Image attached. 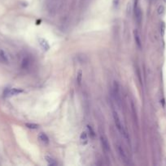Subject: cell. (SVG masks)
Here are the masks:
<instances>
[{
    "label": "cell",
    "mask_w": 166,
    "mask_h": 166,
    "mask_svg": "<svg viewBox=\"0 0 166 166\" xmlns=\"http://www.w3.org/2000/svg\"><path fill=\"white\" fill-rule=\"evenodd\" d=\"M23 93V90L21 89H17V88H12L7 90V92L5 93V95L7 96H13V95H17L19 93Z\"/></svg>",
    "instance_id": "cell-6"
},
{
    "label": "cell",
    "mask_w": 166,
    "mask_h": 166,
    "mask_svg": "<svg viewBox=\"0 0 166 166\" xmlns=\"http://www.w3.org/2000/svg\"><path fill=\"white\" fill-rule=\"evenodd\" d=\"M38 41H39V44H40L41 47L43 49V50H46V51L48 50L50 46H49V44L47 43V41L46 40H44L43 38H39Z\"/></svg>",
    "instance_id": "cell-8"
},
{
    "label": "cell",
    "mask_w": 166,
    "mask_h": 166,
    "mask_svg": "<svg viewBox=\"0 0 166 166\" xmlns=\"http://www.w3.org/2000/svg\"><path fill=\"white\" fill-rule=\"evenodd\" d=\"M164 31H165V24L164 22L161 23V25H160V32H161V35L164 36Z\"/></svg>",
    "instance_id": "cell-15"
},
{
    "label": "cell",
    "mask_w": 166,
    "mask_h": 166,
    "mask_svg": "<svg viewBox=\"0 0 166 166\" xmlns=\"http://www.w3.org/2000/svg\"><path fill=\"white\" fill-rule=\"evenodd\" d=\"M38 138L41 140V142H43L44 144H49V139L45 133H40L38 135Z\"/></svg>",
    "instance_id": "cell-10"
},
{
    "label": "cell",
    "mask_w": 166,
    "mask_h": 166,
    "mask_svg": "<svg viewBox=\"0 0 166 166\" xmlns=\"http://www.w3.org/2000/svg\"><path fill=\"white\" fill-rule=\"evenodd\" d=\"M45 159H46V162H47V164H48L49 165L52 166V165H56V164H57L56 161H55L52 158V157H51V156H46Z\"/></svg>",
    "instance_id": "cell-11"
},
{
    "label": "cell",
    "mask_w": 166,
    "mask_h": 166,
    "mask_svg": "<svg viewBox=\"0 0 166 166\" xmlns=\"http://www.w3.org/2000/svg\"><path fill=\"white\" fill-rule=\"evenodd\" d=\"M134 14L138 24H140L141 21H142V11L138 5H134Z\"/></svg>",
    "instance_id": "cell-3"
},
{
    "label": "cell",
    "mask_w": 166,
    "mask_h": 166,
    "mask_svg": "<svg viewBox=\"0 0 166 166\" xmlns=\"http://www.w3.org/2000/svg\"><path fill=\"white\" fill-rule=\"evenodd\" d=\"M134 39H135V42L138 45V47L139 49L142 48V44H141V40H140V36L138 34V32L137 30L134 31Z\"/></svg>",
    "instance_id": "cell-9"
},
{
    "label": "cell",
    "mask_w": 166,
    "mask_h": 166,
    "mask_svg": "<svg viewBox=\"0 0 166 166\" xmlns=\"http://www.w3.org/2000/svg\"><path fill=\"white\" fill-rule=\"evenodd\" d=\"M164 2H165V3H166V0H164Z\"/></svg>",
    "instance_id": "cell-17"
},
{
    "label": "cell",
    "mask_w": 166,
    "mask_h": 166,
    "mask_svg": "<svg viewBox=\"0 0 166 166\" xmlns=\"http://www.w3.org/2000/svg\"><path fill=\"white\" fill-rule=\"evenodd\" d=\"M100 140H101V143H102V145H103L104 151L105 152H109L110 151V146H109V143H108V141H107V138L103 135V136L100 137Z\"/></svg>",
    "instance_id": "cell-5"
},
{
    "label": "cell",
    "mask_w": 166,
    "mask_h": 166,
    "mask_svg": "<svg viewBox=\"0 0 166 166\" xmlns=\"http://www.w3.org/2000/svg\"><path fill=\"white\" fill-rule=\"evenodd\" d=\"M25 126L29 128V129H37L38 128V125L35 123H26Z\"/></svg>",
    "instance_id": "cell-13"
},
{
    "label": "cell",
    "mask_w": 166,
    "mask_h": 166,
    "mask_svg": "<svg viewBox=\"0 0 166 166\" xmlns=\"http://www.w3.org/2000/svg\"><path fill=\"white\" fill-rule=\"evenodd\" d=\"M0 60H1L2 62H6V63L8 62L7 57L5 52L3 50H2V49H0Z\"/></svg>",
    "instance_id": "cell-12"
},
{
    "label": "cell",
    "mask_w": 166,
    "mask_h": 166,
    "mask_svg": "<svg viewBox=\"0 0 166 166\" xmlns=\"http://www.w3.org/2000/svg\"><path fill=\"white\" fill-rule=\"evenodd\" d=\"M113 118H114V121H115V124H116V127H117V130H119V132L121 133V134L126 138L128 141L129 140V136L127 135V132L126 130V129H124L122 126V124L121 122V120H120V118L119 116L117 114V113L116 111H113Z\"/></svg>",
    "instance_id": "cell-1"
},
{
    "label": "cell",
    "mask_w": 166,
    "mask_h": 166,
    "mask_svg": "<svg viewBox=\"0 0 166 166\" xmlns=\"http://www.w3.org/2000/svg\"><path fill=\"white\" fill-rule=\"evenodd\" d=\"M157 12H158V14L160 15H163L164 14V6H160L159 7V8H158V11H157Z\"/></svg>",
    "instance_id": "cell-14"
},
{
    "label": "cell",
    "mask_w": 166,
    "mask_h": 166,
    "mask_svg": "<svg viewBox=\"0 0 166 166\" xmlns=\"http://www.w3.org/2000/svg\"><path fill=\"white\" fill-rule=\"evenodd\" d=\"M80 141L82 145H86L88 143V136H87V133L86 131L81 132V136H80Z\"/></svg>",
    "instance_id": "cell-7"
},
{
    "label": "cell",
    "mask_w": 166,
    "mask_h": 166,
    "mask_svg": "<svg viewBox=\"0 0 166 166\" xmlns=\"http://www.w3.org/2000/svg\"><path fill=\"white\" fill-rule=\"evenodd\" d=\"M117 149H118V152L121 157L122 161L126 163V164H128V157H127V155L126 154V152H124V149L122 148V147L121 145H118L117 146Z\"/></svg>",
    "instance_id": "cell-4"
},
{
    "label": "cell",
    "mask_w": 166,
    "mask_h": 166,
    "mask_svg": "<svg viewBox=\"0 0 166 166\" xmlns=\"http://www.w3.org/2000/svg\"><path fill=\"white\" fill-rule=\"evenodd\" d=\"M113 91H114V96L117 102L118 103L119 105H121V96H120V92H119V85L117 82L114 83L113 85Z\"/></svg>",
    "instance_id": "cell-2"
},
{
    "label": "cell",
    "mask_w": 166,
    "mask_h": 166,
    "mask_svg": "<svg viewBox=\"0 0 166 166\" xmlns=\"http://www.w3.org/2000/svg\"><path fill=\"white\" fill-rule=\"evenodd\" d=\"M81 76H82V72H81V71H79V72L77 74V82L79 84H81Z\"/></svg>",
    "instance_id": "cell-16"
}]
</instances>
